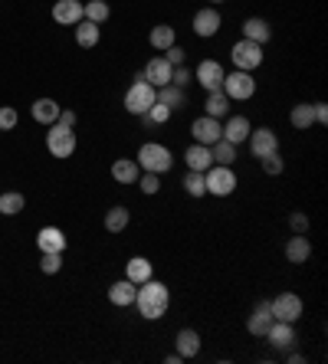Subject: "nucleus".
<instances>
[{"mask_svg":"<svg viewBox=\"0 0 328 364\" xmlns=\"http://www.w3.org/2000/svg\"><path fill=\"white\" fill-rule=\"evenodd\" d=\"M223 76H227V69L220 66L217 59H204L201 66L194 69V79L201 82V85H204L207 92H217L220 85H223Z\"/></svg>","mask_w":328,"mask_h":364,"instance_id":"9d476101","label":"nucleus"},{"mask_svg":"<svg viewBox=\"0 0 328 364\" xmlns=\"http://www.w3.org/2000/svg\"><path fill=\"white\" fill-rule=\"evenodd\" d=\"M220 14H217V7H201L197 14H194V33L201 37V40H210V37H217V30H220Z\"/></svg>","mask_w":328,"mask_h":364,"instance_id":"f8f14e48","label":"nucleus"},{"mask_svg":"<svg viewBox=\"0 0 328 364\" xmlns=\"http://www.w3.org/2000/svg\"><path fill=\"white\" fill-rule=\"evenodd\" d=\"M191 79H194V72L187 66H174V72H171V82H174V85H181V89H184Z\"/></svg>","mask_w":328,"mask_h":364,"instance_id":"c03bdc74","label":"nucleus"},{"mask_svg":"<svg viewBox=\"0 0 328 364\" xmlns=\"http://www.w3.org/2000/svg\"><path fill=\"white\" fill-rule=\"evenodd\" d=\"M260 161H263V171H266V174H283V171H286V161L279 158V151H276V154H266Z\"/></svg>","mask_w":328,"mask_h":364,"instance_id":"ea45409f","label":"nucleus"},{"mask_svg":"<svg viewBox=\"0 0 328 364\" xmlns=\"http://www.w3.org/2000/svg\"><path fill=\"white\" fill-rule=\"evenodd\" d=\"M184 161H187V168H191V171H201V174H204L207 168L214 164V154H210V148H207V145H197V141H194L191 148L184 151Z\"/></svg>","mask_w":328,"mask_h":364,"instance_id":"5701e85b","label":"nucleus"},{"mask_svg":"<svg viewBox=\"0 0 328 364\" xmlns=\"http://www.w3.org/2000/svg\"><path fill=\"white\" fill-rule=\"evenodd\" d=\"M138 168L141 171H151V174H164V171H171V164H174V154L158 145V141H145L141 148H138Z\"/></svg>","mask_w":328,"mask_h":364,"instance_id":"7ed1b4c3","label":"nucleus"},{"mask_svg":"<svg viewBox=\"0 0 328 364\" xmlns=\"http://www.w3.org/2000/svg\"><path fill=\"white\" fill-rule=\"evenodd\" d=\"M135 292H138V285L132 279H119V283L109 285V302L119 305V309H128V305H135Z\"/></svg>","mask_w":328,"mask_h":364,"instance_id":"6ab92c4d","label":"nucleus"},{"mask_svg":"<svg viewBox=\"0 0 328 364\" xmlns=\"http://www.w3.org/2000/svg\"><path fill=\"white\" fill-rule=\"evenodd\" d=\"M230 112V99H227V92L223 89H217V92H207V115L210 119H223Z\"/></svg>","mask_w":328,"mask_h":364,"instance_id":"473e14b6","label":"nucleus"},{"mask_svg":"<svg viewBox=\"0 0 328 364\" xmlns=\"http://www.w3.org/2000/svg\"><path fill=\"white\" fill-rule=\"evenodd\" d=\"M158 102L174 112V108H184V105H187V92H184L181 85H174V82H167V85H161V89H158Z\"/></svg>","mask_w":328,"mask_h":364,"instance_id":"393cba45","label":"nucleus"},{"mask_svg":"<svg viewBox=\"0 0 328 364\" xmlns=\"http://www.w3.org/2000/svg\"><path fill=\"white\" fill-rule=\"evenodd\" d=\"M10 128H17V108L3 105L0 108V132H10Z\"/></svg>","mask_w":328,"mask_h":364,"instance_id":"a19ab883","label":"nucleus"},{"mask_svg":"<svg viewBox=\"0 0 328 364\" xmlns=\"http://www.w3.org/2000/svg\"><path fill=\"white\" fill-rule=\"evenodd\" d=\"M191 135L197 145H207V148H210V145H217L220 138H223V125H220L217 119H210V115H201V119H194Z\"/></svg>","mask_w":328,"mask_h":364,"instance_id":"1a4fd4ad","label":"nucleus"},{"mask_svg":"<svg viewBox=\"0 0 328 364\" xmlns=\"http://www.w3.org/2000/svg\"><path fill=\"white\" fill-rule=\"evenodd\" d=\"M220 89L227 92V99L246 102V99H253V95H256V79H253L249 72H243V69H233V72L223 76V85H220Z\"/></svg>","mask_w":328,"mask_h":364,"instance_id":"423d86ee","label":"nucleus"},{"mask_svg":"<svg viewBox=\"0 0 328 364\" xmlns=\"http://www.w3.org/2000/svg\"><path fill=\"white\" fill-rule=\"evenodd\" d=\"M40 270L46 272V276H56V272L63 270V253H43Z\"/></svg>","mask_w":328,"mask_h":364,"instance_id":"58836bf2","label":"nucleus"},{"mask_svg":"<svg viewBox=\"0 0 328 364\" xmlns=\"http://www.w3.org/2000/svg\"><path fill=\"white\" fill-rule=\"evenodd\" d=\"M135 305H138V315H141V318L158 322V318H164V312H167V305H171V292H167V285L158 283V279L151 276L148 283L138 285Z\"/></svg>","mask_w":328,"mask_h":364,"instance_id":"f257e3e1","label":"nucleus"},{"mask_svg":"<svg viewBox=\"0 0 328 364\" xmlns=\"http://www.w3.org/2000/svg\"><path fill=\"white\" fill-rule=\"evenodd\" d=\"M263 338H269V345H273V348L289 351L292 345H296V328H292V322H279V318H276V322L269 325V332H266Z\"/></svg>","mask_w":328,"mask_h":364,"instance_id":"dca6fc26","label":"nucleus"},{"mask_svg":"<svg viewBox=\"0 0 328 364\" xmlns=\"http://www.w3.org/2000/svg\"><path fill=\"white\" fill-rule=\"evenodd\" d=\"M210 3H214V7H217V3H223V0H210Z\"/></svg>","mask_w":328,"mask_h":364,"instance_id":"8fccbe9b","label":"nucleus"},{"mask_svg":"<svg viewBox=\"0 0 328 364\" xmlns=\"http://www.w3.org/2000/svg\"><path fill=\"white\" fill-rule=\"evenodd\" d=\"M148 43L154 50H167V46H174V27H167V23H158V27H151L148 33Z\"/></svg>","mask_w":328,"mask_h":364,"instance_id":"2f4dec72","label":"nucleus"},{"mask_svg":"<svg viewBox=\"0 0 328 364\" xmlns=\"http://www.w3.org/2000/svg\"><path fill=\"white\" fill-rule=\"evenodd\" d=\"M164 361H167V364H181V361H184V358H181L178 351H174V354H167V358H164Z\"/></svg>","mask_w":328,"mask_h":364,"instance_id":"de8ad7c7","label":"nucleus"},{"mask_svg":"<svg viewBox=\"0 0 328 364\" xmlns=\"http://www.w3.org/2000/svg\"><path fill=\"white\" fill-rule=\"evenodd\" d=\"M82 17L102 27V23H105V20L112 17V7L105 3V0H89V3H82Z\"/></svg>","mask_w":328,"mask_h":364,"instance_id":"7c9ffc66","label":"nucleus"},{"mask_svg":"<svg viewBox=\"0 0 328 364\" xmlns=\"http://www.w3.org/2000/svg\"><path fill=\"white\" fill-rule=\"evenodd\" d=\"M269 312H273V318H279V322H299L302 315V299L296 296V292H283V296L269 299Z\"/></svg>","mask_w":328,"mask_h":364,"instance_id":"6e6552de","label":"nucleus"},{"mask_svg":"<svg viewBox=\"0 0 328 364\" xmlns=\"http://www.w3.org/2000/svg\"><path fill=\"white\" fill-rule=\"evenodd\" d=\"M30 112H33V119L40 121V125H53L59 119V105H56L53 99H37Z\"/></svg>","mask_w":328,"mask_h":364,"instance_id":"cd10ccee","label":"nucleus"},{"mask_svg":"<svg viewBox=\"0 0 328 364\" xmlns=\"http://www.w3.org/2000/svg\"><path fill=\"white\" fill-rule=\"evenodd\" d=\"M138 174H141V168H138V161H132V158H119V161L112 164V177H115L119 184H135Z\"/></svg>","mask_w":328,"mask_h":364,"instance_id":"bb28decb","label":"nucleus"},{"mask_svg":"<svg viewBox=\"0 0 328 364\" xmlns=\"http://www.w3.org/2000/svg\"><path fill=\"white\" fill-rule=\"evenodd\" d=\"M289 230H292V233H309V216L299 214V210L289 214Z\"/></svg>","mask_w":328,"mask_h":364,"instance_id":"79ce46f5","label":"nucleus"},{"mask_svg":"<svg viewBox=\"0 0 328 364\" xmlns=\"http://www.w3.org/2000/svg\"><path fill=\"white\" fill-rule=\"evenodd\" d=\"M158 102V89L145 82V72H138L135 82L128 85V92H125V112H132V115H145L151 105Z\"/></svg>","mask_w":328,"mask_h":364,"instance_id":"f03ea898","label":"nucleus"},{"mask_svg":"<svg viewBox=\"0 0 328 364\" xmlns=\"http://www.w3.org/2000/svg\"><path fill=\"white\" fill-rule=\"evenodd\" d=\"M151 276H154V266H151V259H145V256H132L128 263H125V279H132L135 285L148 283Z\"/></svg>","mask_w":328,"mask_h":364,"instance_id":"4be33fe9","label":"nucleus"},{"mask_svg":"<svg viewBox=\"0 0 328 364\" xmlns=\"http://www.w3.org/2000/svg\"><path fill=\"white\" fill-rule=\"evenodd\" d=\"M128 223H132V214H128V207H112L109 214H105V230H109V233H122Z\"/></svg>","mask_w":328,"mask_h":364,"instance_id":"72a5a7b5","label":"nucleus"},{"mask_svg":"<svg viewBox=\"0 0 328 364\" xmlns=\"http://www.w3.org/2000/svg\"><path fill=\"white\" fill-rule=\"evenodd\" d=\"M204 184H207V194L230 197L233 190H236V174H233V168H227V164H210L204 171Z\"/></svg>","mask_w":328,"mask_h":364,"instance_id":"20e7f679","label":"nucleus"},{"mask_svg":"<svg viewBox=\"0 0 328 364\" xmlns=\"http://www.w3.org/2000/svg\"><path fill=\"white\" fill-rule=\"evenodd\" d=\"M184 190H187L191 197H204L207 194L204 174H201V171H187V177H184Z\"/></svg>","mask_w":328,"mask_h":364,"instance_id":"e433bc0d","label":"nucleus"},{"mask_svg":"<svg viewBox=\"0 0 328 364\" xmlns=\"http://www.w3.org/2000/svg\"><path fill=\"white\" fill-rule=\"evenodd\" d=\"M249 132H253V125H249L246 115H230L227 125H223V141H230V145H243L246 138H249Z\"/></svg>","mask_w":328,"mask_h":364,"instance_id":"f3484780","label":"nucleus"},{"mask_svg":"<svg viewBox=\"0 0 328 364\" xmlns=\"http://www.w3.org/2000/svg\"><path fill=\"white\" fill-rule=\"evenodd\" d=\"M230 59L236 69H243V72H253V69L263 63V46L253 40H240L236 46L230 50Z\"/></svg>","mask_w":328,"mask_h":364,"instance_id":"0eeeda50","label":"nucleus"},{"mask_svg":"<svg viewBox=\"0 0 328 364\" xmlns=\"http://www.w3.org/2000/svg\"><path fill=\"white\" fill-rule=\"evenodd\" d=\"M210 154H214V164H227V168H230V164L236 161V145L220 138L217 145H210Z\"/></svg>","mask_w":328,"mask_h":364,"instance_id":"f704fd0d","label":"nucleus"},{"mask_svg":"<svg viewBox=\"0 0 328 364\" xmlns=\"http://www.w3.org/2000/svg\"><path fill=\"white\" fill-rule=\"evenodd\" d=\"M269 37H273V27L263 20V17H249L243 23V40H253V43H269Z\"/></svg>","mask_w":328,"mask_h":364,"instance_id":"b1692460","label":"nucleus"},{"mask_svg":"<svg viewBox=\"0 0 328 364\" xmlns=\"http://www.w3.org/2000/svg\"><path fill=\"white\" fill-rule=\"evenodd\" d=\"M76 145H79V141H76V132H72V128L59 125V121L50 125V132H46V151H50L53 158H72Z\"/></svg>","mask_w":328,"mask_h":364,"instance_id":"39448f33","label":"nucleus"},{"mask_svg":"<svg viewBox=\"0 0 328 364\" xmlns=\"http://www.w3.org/2000/svg\"><path fill=\"white\" fill-rule=\"evenodd\" d=\"M249 151H253V158H266V154H276L279 151V138H276L273 128H256V132H249Z\"/></svg>","mask_w":328,"mask_h":364,"instance_id":"9b49d317","label":"nucleus"},{"mask_svg":"<svg viewBox=\"0 0 328 364\" xmlns=\"http://www.w3.org/2000/svg\"><path fill=\"white\" fill-rule=\"evenodd\" d=\"M145 72V82H151L154 89H161V85H167L171 82V72H174V66L164 59V56H154V59H148V66L141 69Z\"/></svg>","mask_w":328,"mask_h":364,"instance_id":"4468645a","label":"nucleus"},{"mask_svg":"<svg viewBox=\"0 0 328 364\" xmlns=\"http://www.w3.org/2000/svg\"><path fill=\"white\" fill-rule=\"evenodd\" d=\"M174 351H178L184 361H187V358H197V354H201V335H197L194 328H181L178 335H174Z\"/></svg>","mask_w":328,"mask_h":364,"instance_id":"aec40b11","label":"nucleus"},{"mask_svg":"<svg viewBox=\"0 0 328 364\" xmlns=\"http://www.w3.org/2000/svg\"><path fill=\"white\" fill-rule=\"evenodd\" d=\"M312 108H315V125H325L328 121V105L325 102H312Z\"/></svg>","mask_w":328,"mask_h":364,"instance_id":"49530a36","label":"nucleus"},{"mask_svg":"<svg viewBox=\"0 0 328 364\" xmlns=\"http://www.w3.org/2000/svg\"><path fill=\"white\" fill-rule=\"evenodd\" d=\"M138 119L145 121L148 128H151V125H164V121L171 119V108H167V105H161V102H154V105H151L148 112H145V115H138Z\"/></svg>","mask_w":328,"mask_h":364,"instance_id":"c9c22d12","label":"nucleus"},{"mask_svg":"<svg viewBox=\"0 0 328 364\" xmlns=\"http://www.w3.org/2000/svg\"><path fill=\"white\" fill-rule=\"evenodd\" d=\"M273 312H269V299H263V302H256V309H253V315L246 318V332L249 335H256L263 338L266 332H269V325H273Z\"/></svg>","mask_w":328,"mask_h":364,"instance_id":"ddd939ff","label":"nucleus"},{"mask_svg":"<svg viewBox=\"0 0 328 364\" xmlns=\"http://www.w3.org/2000/svg\"><path fill=\"white\" fill-rule=\"evenodd\" d=\"M59 125H66V128H76V112L72 108H59Z\"/></svg>","mask_w":328,"mask_h":364,"instance_id":"a18cd8bd","label":"nucleus"},{"mask_svg":"<svg viewBox=\"0 0 328 364\" xmlns=\"http://www.w3.org/2000/svg\"><path fill=\"white\" fill-rule=\"evenodd\" d=\"M99 37H102V27H99V23H92V20H79V23H76V43H79L82 50H92L99 43Z\"/></svg>","mask_w":328,"mask_h":364,"instance_id":"a878e982","label":"nucleus"},{"mask_svg":"<svg viewBox=\"0 0 328 364\" xmlns=\"http://www.w3.org/2000/svg\"><path fill=\"white\" fill-rule=\"evenodd\" d=\"M23 207H27V197H23L20 190H7V194H0V216H17Z\"/></svg>","mask_w":328,"mask_h":364,"instance_id":"c756f323","label":"nucleus"},{"mask_svg":"<svg viewBox=\"0 0 328 364\" xmlns=\"http://www.w3.org/2000/svg\"><path fill=\"white\" fill-rule=\"evenodd\" d=\"M37 246H40V253H63L66 250V233L59 227H43L37 233Z\"/></svg>","mask_w":328,"mask_h":364,"instance_id":"a211bd4d","label":"nucleus"},{"mask_svg":"<svg viewBox=\"0 0 328 364\" xmlns=\"http://www.w3.org/2000/svg\"><path fill=\"white\" fill-rule=\"evenodd\" d=\"M289 121H292L299 132H309L315 125V108L309 105V102H299V105H292V112H289Z\"/></svg>","mask_w":328,"mask_h":364,"instance_id":"c85d7f7f","label":"nucleus"},{"mask_svg":"<svg viewBox=\"0 0 328 364\" xmlns=\"http://www.w3.org/2000/svg\"><path fill=\"white\" fill-rule=\"evenodd\" d=\"M302 361H305L302 354H296V351H289V364H302Z\"/></svg>","mask_w":328,"mask_h":364,"instance_id":"09e8293b","label":"nucleus"},{"mask_svg":"<svg viewBox=\"0 0 328 364\" xmlns=\"http://www.w3.org/2000/svg\"><path fill=\"white\" fill-rule=\"evenodd\" d=\"M53 20L63 23V27H76L79 20H85V17H82V0H56Z\"/></svg>","mask_w":328,"mask_h":364,"instance_id":"2eb2a0df","label":"nucleus"},{"mask_svg":"<svg viewBox=\"0 0 328 364\" xmlns=\"http://www.w3.org/2000/svg\"><path fill=\"white\" fill-rule=\"evenodd\" d=\"M138 184H141V194H158L161 190V174H151V171H145V174H138Z\"/></svg>","mask_w":328,"mask_h":364,"instance_id":"4c0bfd02","label":"nucleus"},{"mask_svg":"<svg viewBox=\"0 0 328 364\" xmlns=\"http://www.w3.org/2000/svg\"><path fill=\"white\" fill-rule=\"evenodd\" d=\"M164 59H167L171 66H184V59H187V53H184V50H181L178 43H174V46H167V50H164Z\"/></svg>","mask_w":328,"mask_h":364,"instance_id":"37998d69","label":"nucleus"},{"mask_svg":"<svg viewBox=\"0 0 328 364\" xmlns=\"http://www.w3.org/2000/svg\"><path fill=\"white\" fill-rule=\"evenodd\" d=\"M309 256H312V240H309V233H296V236L286 243V259L289 263H309Z\"/></svg>","mask_w":328,"mask_h":364,"instance_id":"412c9836","label":"nucleus"}]
</instances>
